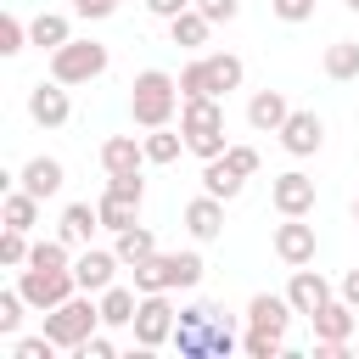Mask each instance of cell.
I'll list each match as a JSON object with an SVG mask.
<instances>
[{
    "label": "cell",
    "instance_id": "2",
    "mask_svg": "<svg viewBox=\"0 0 359 359\" xmlns=\"http://www.w3.org/2000/svg\"><path fill=\"white\" fill-rule=\"evenodd\" d=\"M202 252H151L146 264H135V292H191L202 286Z\"/></svg>",
    "mask_w": 359,
    "mask_h": 359
},
{
    "label": "cell",
    "instance_id": "17",
    "mask_svg": "<svg viewBox=\"0 0 359 359\" xmlns=\"http://www.w3.org/2000/svg\"><path fill=\"white\" fill-rule=\"evenodd\" d=\"M286 118H292V101H286L280 90H252V101H247V123H252L258 135H280Z\"/></svg>",
    "mask_w": 359,
    "mask_h": 359
},
{
    "label": "cell",
    "instance_id": "3",
    "mask_svg": "<svg viewBox=\"0 0 359 359\" xmlns=\"http://www.w3.org/2000/svg\"><path fill=\"white\" fill-rule=\"evenodd\" d=\"M101 331V297L95 292H73L67 303H56L50 314H45V337L56 342V348H84L90 337Z\"/></svg>",
    "mask_w": 359,
    "mask_h": 359
},
{
    "label": "cell",
    "instance_id": "11",
    "mask_svg": "<svg viewBox=\"0 0 359 359\" xmlns=\"http://www.w3.org/2000/svg\"><path fill=\"white\" fill-rule=\"evenodd\" d=\"M180 129H185V140H196V135H224V107H219V95H185V101H180Z\"/></svg>",
    "mask_w": 359,
    "mask_h": 359
},
{
    "label": "cell",
    "instance_id": "28",
    "mask_svg": "<svg viewBox=\"0 0 359 359\" xmlns=\"http://www.w3.org/2000/svg\"><path fill=\"white\" fill-rule=\"evenodd\" d=\"M180 151H185V129H146V163H157V168H168V163H180Z\"/></svg>",
    "mask_w": 359,
    "mask_h": 359
},
{
    "label": "cell",
    "instance_id": "43",
    "mask_svg": "<svg viewBox=\"0 0 359 359\" xmlns=\"http://www.w3.org/2000/svg\"><path fill=\"white\" fill-rule=\"evenodd\" d=\"M79 353H84V359H112L118 348H112V337H101V331H95V337H90V342H84Z\"/></svg>",
    "mask_w": 359,
    "mask_h": 359
},
{
    "label": "cell",
    "instance_id": "21",
    "mask_svg": "<svg viewBox=\"0 0 359 359\" xmlns=\"http://www.w3.org/2000/svg\"><path fill=\"white\" fill-rule=\"evenodd\" d=\"M28 39L50 56V50H62V45L73 39V22H67L62 11H39V17H28Z\"/></svg>",
    "mask_w": 359,
    "mask_h": 359
},
{
    "label": "cell",
    "instance_id": "30",
    "mask_svg": "<svg viewBox=\"0 0 359 359\" xmlns=\"http://www.w3.org/2000/svg\"><path fill=\"white\" fill-rule=\"evenodd\" d=\"M112 252L135 269V264H146L151 252H157V236L146 230V224H129V230H118V241H112Z\"/></svg>",
    "mask_w": 359,
    "mask_h": 359
},
{
    "label": "cell",
    "instance_id": "41",
    "mask_svg": "<svg viewBox=\"0 0 359 359\" xmlns=\"http://www.w3.org/2000/svg\"><path fill=\"white\" fill-rule=\"evenodd\" d=\"M107 191H123V196L140 202V196H146V180H140V174H107Z\"/></svg>",
    "mask_w": 359,
    "mask_h": 359
},
{
    "label": "cell",
    "instance_id": "13",
    "mask_svg": "<svg viewBox=\"0 0 359 359\" xmlns=\"http://www.w3.org/2000/svg\"><path fill=\"white\" fill-rule=\"evenodd\" d=\"M286 297H292V309L309 320V314H320V309L331 303V280H325L320 269H309V264H303V269H292V280H286Z\"/></svg>",
    "mask_w": 359,
    "mask_h": 359
},
{
    "label": "cell",
    "instance_id": "34",
    "mask_svg": "<svg viewBox=\"0 0 359 359\" xmlns=\"http://www.w3.org/2000/svg\"><path fill=\"white\" fill-rule=\"evenodd\" d=\"M22 309H28V297L11 286V292H0V337H17V325H22Z\"/></svg>",
    "mask_w": 359,
    "mask_h": 359
},
{
    "label": "cell",
    "instance_id": "9",
    "mask_svg": "<svg viewBox=\"0 0 359 359\" xmlns=\"http://www.w3.org/2000/svg\"><path fill=\"white\" fill-rule=\"evenodd\" d=\"M275 258H280L286 269L314 264V224H309V219H280V224H275Z\"/></svg>",
    "mask_w": 359,
    "mask_h": 359
},
{
    "label": "cell",
    "instance_id": "12",
    "mask_svg": "<svg viewBox=\"0 0 359 359\" xmlns=\"http://www.w3.org/2000/svg\"><path fill=\"white\" fill-rule=\"evenodd\" d=\"M280 146H286L292 157H314V151L325 146V123H320V112H297V107H292V118L280 123Z\"/></svg>",
    "mask_w": 359,
    "mask_h": 359
},
{
    "label": "cell",
    "instance_id": "23",
    "mask_svg": "<svg viewBox=\"0 0 359 359\" xmlns=\"http://www.w3.org/2000/svg\"><path fill=\"white\" fill-rule=\"evenodd\" d=\"M241 185H247V174H236L224 157H208V163H202V191H208V196L236 202V196H241Z\"/></svg>",
    "mask_w": 359,
    "mask_h": 359
},
{
    "label": "cell",
    "instance_id": "29",
    "mask_svg": "<svg viewBox=\"0 0 359 359\" xmlns=\"http://www.w3.org/2000/svg\"><path fill=\"white\" fill-rule=\"evenodd\" d=\"M0 219H6L11 230H34V224H39V196H34V191H22V185H17V191H6Z\"/></svg>",
    "mask_w": 359,
    "mask_h": 359
},
{
    "label": "cell",
    "instance_id": "8",
    "mask_svg": "<svg viewBox=\"0 0 359 359\" xmlns=\"http://www.w3.org/2000/svg\"><path fill=\"white\" fill-rule=\"evenodd\" d=\"M28 118H34L39 129H62V123L73 118V101H67V84H56V79L45 84V79H39V84L28 90Z\"/></svg>",
    "mask_w": 359,
    "mask_h": 359
},
{
    "label": "cell",
    "instance_id": "6",
    "mask_svg": "<svg viewBox=\"0 0 359 359\" xmlns=\"http://www.w3.org/2000/svg\"><path fill=\"white\" fill-rule=\"evenodd\" d=\"M17 292L28 297V309H39V314H50L56 303H67L73 292H79V280H73V269H22L17 275Z\"/></svg>",
    "mask_w": 359,
    "mask_h": 359
},
{
    "label": "cell",
    "instance_id": "45",
    "mask_svg": "<svg viewBox=\"0 0 359 359\" xmlns=\"http://www.w3.org/2000/svg\"><path fill=\"white\" fill-rule=\"evenodd\" d=\"M342 6H348V11H359V0H342Z\"/></svg>",
    "mask_w": 359,
    "mask_h": 359
},
{
    "label": "cell",
    "instance_id": "40",
    "mask_svg": "<svg viewBox=\"0 0 359 359\" xmlns=\"http://www.w3.org/2000/svg\"><path fill=\"white\" fill-rule=\"evenodd\" d=\"M123 0H73V11L84 17V22H101V17H112Z\"/></svg>",
    "mask_w": 359,
    "mask_h": 359
},
{
    "label": "cell",
    "instance_id": "4",
    "mask_svg": "<svg viewBox=\"0 0 359 359\" xmlns=\"http://www.w3.org/2000/svg\"><path fill=\"white\" fill-rule=\"evenodd\" d=\"M107 62H112V56H107V45H101V39H67L62 50H50V79L73 90V84L101 79V73H107Z\"/></svg>",
    "mask_w": 359,
    "mask_h": 359
},
{
    "label": "cell",
    "instance_id": "1",
    "mask_svg": "<svg viewBox=\"0 0 359 359\" xmlns=\"http://www.w3.org/2000/svg\"><path fill=\"white\" fill-rule=\"evenodd\" d=\"M180 79L174 73H163V67H146V73H135V84H129V118L140 123V129H163L174 112H180Z\"/></svg>",
    "mask_w": 359,
    "mask_h": 359
},
{
    "label": "cell",
    "instance_id": "31",
    "mask_svg": "<svg viewBox=\"0 0 359 359\" xmlns=\"http://www.w3.org/2000/svg\"><path fill=\"white\" fill-rule=\"evenodd\" d=\"M28 252H34L28 230H11V224H6V236H0V264H6V269H28Z\"/></svg>",
    "mask_w": 359,
    "mask_h": 359
},
{
    "label": "cell",
    "instance_id": "39",
    "mask_svg": "<svg viewBox=\"0 0 359 359\" xmlns=\"http://www.w3.org/2000/svg\"><path fill=\"white\" fill-rule=\"evenodd\" d=\"M224 163H230L236 174H247V180L258 174V151H252V146H230V151H224Z\"/></svg>",
    "mask_w": 359,
    "mask_h": 359
},
{
    "label": "cell",
    "instance_id": "16",
    "mask_svg": "<svg viewBox=\"0 0 359 359\" xmlns=\"http://www.w3.org/2000/svg\"><path fill=\"white\" fill-rule=\"evenodd\" d=\"M309 325H314V342H348L353 325H359V309L342 303V297H331L320 314H309Z\"/></svg>",
    "mask_w": 359,
    "mask_h": 359
},
{
    "label": "cell",
    "instance_id": "35",
    "mask_svg": "<svg viewBox=\"0 0 359 359\" xmlns=\"http://www.w3.org/2000/svg\"><path fill=\"white\" fill-rule=\"evenodd\" d=\"M180 95H208V62L202 56H191L180 67Z\"/></svg>",
    "mask_w": 359,
    "mask_h": 359
},
{
    "label": "cell",
    "instance_id": "44",
    "mask_svg": "<svg viewBox=\"0 0 359 359\" xmlns=\"http://www.w3.org/2000/svg\"><path fill=\"white\" fill-rule=\"evenodd\" d=\"M337 297L359 309V269H348V275H342V286H337Z\"/></svg>",
    "mask_w": 359,
    "mask_h": 359
},
{
    "label": "cell",
    "instance_id": "24",
    "mask_svg": "<svg viewBox=\"0 0 359 359\" xmlns=\"http://www.w3.org/2000/svg\"><path fill=\"white\" fill-rule=\"evenodd\" d=\"M101 297V325H135V309H140V292L135 286H107V292H95Z\"/></svg>",
    "mask_w": 359,
    "mask_h": 359
},
{
    "label": "cell",
    "instance_id": "20",
    "mask_svg": "<svg viewBox=\"0 0 359 359\" xmlns=\"http://www.w3.org/2000/svg\"><path fill=\"white\" fill-rule=\"evenodd\" d=\"M101 230V213H95V202H67L62 208V224H56V236L67 241V247H90V236Z\"/></svg>",
    "mask_w": 359,
    "mask_h": 359
},
{
    "label": "cell",
    "instance_id": "10",
    "mask_svg": "<svg viewBox=\"0 0 359 359\" xmlns=\"http://www.w3.org/2000/svg\"><path fill=\"white\" fill-rule=\"evenodd\" d=\"M118 252L112 247H79V258H73V280H79V292H107L112 286V275H118Z\"/></svg>",
    "mask_w": 359,
    "mask_h": 359
},
{
    "label": "cell",
    "instance_id": "15",
    "mask_svg": "<svg viewBox=\"0 0 359 359\" xmlns=\"http://www.w3.org/2000/svg\"><path fill=\"white\" fill-rule=\"evenodd\" d=\"M185 230H191V241H219L224 236V202L219 196H191L185 202Z\"/></svg>",
    "mask_w": 359,
    "mask_h": 359
},
{
    "label": "cell",
    "instance_id": "7",
    "mask_svg": "<svg viewBox=\"0 0 359 359\" xmlns=\"http://www.w3.org/2000/svg\"><path fill=\"white\" fill-rule=\"evenodd\" d=\"M269 202H275L280 219H309L314 213V180L303 168H286V174L269 180Z\"/></svg>",
    "mask_w": 359,
    "mask_h": 359
},
{
    "label": "cell",
    "instance_id": "26",
    "mask_svg": "<svg viewBox=\"0 0 359 359\" xmlns=\"http://www.w3.org/2000/svg\"><path fill=\"white\" fill-rule=\"evenodd\" d=\"M325 79L331 84H353L359 79V39H331L325 45Z\"/></svg>",
    "mask_w": 359,
    "mask_h": 359
},
{
    "label": "cell",
    "instance_id": "37",
    "mask_svg": "<svg viewBox=\"0 0 359 359\" xmlns=\"http://www.w3.org/2000/svg\"><path fill=\"white\" fill-rule=\"evenodd\" d=\"M196 11L219 28V22H236V17H241V0H196Z\"/></svg>",
    "mask_w": 359,
    "mask_h": 359
},
{
    "label": "cell",
    "instance_id": "33",
    "mask_svg": "<svg viewBox=\"0 0 359 359\" xmlns=\"http://www.w3.org/2000/svg\"><path fill=\"white\" fill-rule=\"evenodd\" d=\"M241 348H247L252 359H280V353H286V337H275V331H252V325H247Z\"/></svg>",
    "mask_w": 359,
    "mask_h": 359
},
{
    "label": "cell",
    "instance_id": "32",
    "mask_svg": "<svg viewBox=\"0 0 359 359\" xmlns=\"http://www.w3.org/2000/svg\"><path fill=\"white\" fill-rule=\"evenodd\" d=\"M28 45H34V39H28V22H22L17 11H6V17H0V50L17 56V50H28Z\"/></svg>",
    "mask_w": 359,
    "mask_h": 359
},
{
    "label": "cell",
    "instance_id": "27",
    "mask_svg": "<svg viewBox=\"0 0 359 359\" xmlns=\"http://www.w3.org/2000/svg\"><path fill=\"white\" fill-rule=\"evenodd\" d=\"M208 34H213V22H208L196 6H191V11H180V17L168 22V39H174L180 50H202V45H208Z\"/></svg>",
    "mask_w": 359,
    "mask_h": 359
},
{
    "label": "cell",
    "instance_id": "22",
    "mask_svg": "<svg viewBox=\"0 0 359 359\" xmlns=\"http://www.w3.org/2000/svg\"><path fill=\"white\" fill-rule=\"evenodd\" d=\"M202 62H208V95H230V90H241V79H247L241 56L213 50V56H202Z\"/></svg>",
    "mask_w": 359,
    "mask_h": 359
},
{
    "label": "cell",
    "instance_id": "25",
    "mask_svg": "<svg viewBox=\"0 0 359 359\" xmlns=\"http://www.w3.org/2000/svg\"><path fill=\"white\" fill-rule=\"evenodd\" d=\"M95 213H101V230H112V236H118V230H129V224H135L140 202H135V196H123V191H101V196H95Z\"/></svg>",
    "mask_w": 359,
    "mask_h": 359
},
{
    "label": "cell",
    "instance_id": "38",
    "mask_svg": "<svg viewBox=\"0 0 359 359\" xmlns=\"http://www.w3.org/2000/svg\"><path fill=\"white\" fill-rule=\"evenodd\" d=\"M269 11H275L280 22H309V17H314V0H269Z\"/></svg>",
    "mask_w": 359,
    "mask_h": 359
},
{
    "label": "cell",
    "instance_id": "19",
    "mask_svg": "<svg viewBox=\"0 0 359 359\" xmlns=\"http://www.w3.org/2000/svg\"><path fill=\"white\" fill-rule=\"evenodd\" d=\"M140 163H146V140H135V135H107L101 140V168L107 174H140Z\"/></svg>",
    "mask_w": 359,
    "mask_h": 359
},
{
    "label": "cell",
    "instance_id": "42",
    "mask_svg": "<svg viewBox=\"0 0 359 359\" xmlns=\"http://www.w3.org/2000/svg\"><path fill=\"white\" fill-rule=\"evenodd\" d=\"M191 6H196V0H146V11H151V17H163V22H174V17H180V11H191Z\"/></svg>",
    "mask_w": 359,
    "mask_h": 359
},
{
    "label": "cell",
    "instance_id": "36",
    "mask_svg": "<svg viewBox=\"0 0 359 359\" xmlns=\"http://www.w3.org/2000/svg\"><path fill=\"white\" fill-rule=\"evenodd\" d=\"M56 353V342L39 331V337H17V348H11V359H50Z\"/></svg>",
    "mask_w": 359,
    "mask_h": 359
},
{
    "label": "cell",
    "instance_id": "14",
    "mask_svg": "<svg viewBox=\"0 0 359 359\" xmlns=\"http://www.w3.org/2000/svg\"><path fill=\"white\" fill-rule=\"evenodd\" d=\"M292 297L286 292H258L252 303H247V325L252 331H275V337H286V325H292Z\"/></svg>",
    "mask_w": 359,
    "mask_h": 359
},
{
    "label": "cell",
    "instance_id": "5",
    "mask_svg": "<svg viewBox=\"0 0 359 359\" xmlns=\"http://www.w3.org/2000/svg\"><path fill=\"white\" fill-rule=\"evenodd\" d=\"M174 303H168V292H140V309H135V348L140 353H151V348H163V342H174Z\"/></svg>",
    "mask_w": 359,
    "mask_h": 359
},
{
    "label": "cell",
    "instance_id": "18",
    "mask_svg": "<svg viewBox=\"0 0 359 359\" xmlns=\"http://www.w3.org/2000/svg\"><path fill=\"white\" fill-rule=\"evenodd\" d=\"M17 185H22V191H34V196L45 202V196H56V191L67 185V168H62L56 157H45V151H39V157H28V163H22Z\"/></svg>",
    "mask_w": 359,
    "mask_h": 359
}]
</instances>
